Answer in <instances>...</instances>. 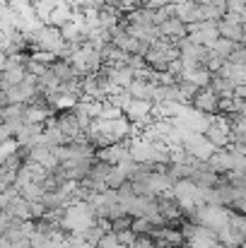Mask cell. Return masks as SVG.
<instances>
[{
    "mask_svg": "<svg viewBox=\"0 0 246 248\" xmlns=\"http://www.w3.org/2000/svg\"><path fill=\"white\" fill-rule=\"evenodd\" d=\"M68 61H70V65L75 68V73H78L80 78H87V75L99 73L101 65H104L99 48H94V44H89V41L80 44V46L73 51V56H70Z\"/></svg>",
    "mask_w": 246,
    "mask_h": 248,
    "instance_id": "cell-1",
    "label": "cell"
},
{
    "mask_svg": "<svg viewBox=\"0 0 246 248\" xmlns=\"http://www.w3.org/2000/svg\"><path fill=\"white\" fill-rule=\"evenodd\" d=\"M183 150L188 152V157H193V159H198V162H208L217 147H215L203 133H193V130H191V133L186 135V140H183Z\"/></svg>",
    "mask_w": 246,
    "mask_h": 248,
    "instance_id": "cell-2",
    "label": "cell"
},
{
    "mask_svg": "<svg viewBox=\"0 0 246 248\" xmlns=\"http://www.w3.org/2000/svg\"><path fill=\"white\" fill-rule=\"evenodd\" d=\"M123 116L138 128V130H143L155 116H152V101H148V99H131L128 101V106L123 108Z\"/></svg>",
    "mask_w": 246,
    "mask_h": 248,
    "instance_id": "cell-3",
    "label": "cell"
},
{
    "mask_svg": "<svg viewBox=\"0 0 246 248\" xmlns=\"http://www.w3.org/2000/svg\"><path fill=\"white\" fill-rule=\"evenodd\" d=\"M188 36H191L196 44L213 48V44L220 39L217 22H215V19H200V22H196V24H188Z\"/></svg>",
    "mask_w": 246,
    "mask_h": 248,
    "instance_id": "cell-4",
    "label": "cell"
},
{
    "mask_svg": "<svg viewBox=\"0 0 246 248\" xmlns=\"http://www.w3.org/2000/svg\"><path fill=\"white\" fill-rule=\"evenodd\" d=\"M217 150H222V147H227L230 142H232V130H230V121H227V116H220V113H215V118H213V123L205 128V133H203Z\"/></svg>",
    "mask_w": 246,
    "mask_h": 248,
    "instance_id": "cell-5",
    "label": "cell"
},
{
    "mask_svg": "<svg viewBox=\"0 0 246 248\" xmlns=\"http://www.w3.org/2000/svg\"><path fill=\"white\" fill-rule=\"evenodd\" d=\"M80 87H82V96H84V99H94V101H104V99L109 96V92L116 89V87H111V84L104 80L101 73H94V75L82 78Z\"/></svg>",
    "mask_w": 246,
    "mask_h": 248,
    "instance_id": "cell-6",
    "label": "cell"
},
{
    "mask_svg": "<svg viewBox=\"0 0 246 248\" xmlns=\"http://www.w3.org/2000/svg\"><path fill=\"white\" fill-rule=\"evenodd\" d=\"M53 121H56V125L63 130V135H66L68 140H75V138L84 135V128L80 125L78 116L73 113V108H61V111H56V113H53Z\"/></svg>",
    "mask_w": 246,
    "mask_h": 248,
    "instance_id": "cell-7",
    "label": "cell"
},
{
    "mask_svg": "<svg viewBox=\"0 0 246 248\" xmlns=\"http://www.w3.org/2000/svg\"><path fill=\"white\" fill-rule=\"evenodd\" d=\"M128 147H131V140L111 142V145H106V147H99V150H97V159H99V162H106V164H111V166H116L118 162H123V159H128V157H131Z\"/></svg>",
    "mask_w": 246,
    "mask_h": 248,
    "instance_id": "cell-8",
    "label": "cell"
},
{
    "mask_svg": "<svg viewBox=\"0 0 246 248\" xmlns=\"http://www.w3.org/2000/svg\"><path fill=\"white\" fill-rule=\"evenodd\" d=\"M217 104H220V96H217L210 87H200V89L196 92V96L191 99V106H193V108H198V111H203V113H210V116L217 113Z\"/></svg>",
    "mask_w": 246,
    "mask_h": 248,
    "instance_id": "cell-9",
    "label": "cell"
},
{
    "mask_svg": "<svg viewBox=\"0 0 246 248\" xmlns=\"http://www.w3.org/2000/svg\"><path fill=\"white\" fill-rule=\"evenodd\" d=\"M157 29H160V34H162L164 39H171V41H179V39L188 36V24H183L176 15H171L169 19H164Z\"/></svg>",
    "mask_w": 246,
    "mask_h": 248,
    "instance_id": "cell-10",
    "label": "cell"
},
{
    "mask_svg": "<svg viewBox=\"0 0 246 248\" xmlns=\"http://www.w3.org/2000/svg\"><path fill=\"white\" fill-rule=\"evenodd\" d=\"M213 75L215 73H210L205 65H198V68H191V70H181V80H188V82H193L196 87H210L213 82Z\"/></svg>",
    "mask_w": 246,
    "mask_h": 248,
    "instance_id": "cell-11",
    "label": "cell"
},
{
    "mask_svg": "<svg viewBox=\"0 0 246 248\" xmlns=\"http://www.w3.org/2000/svg\"><path fill=\"white\" fill-rule=\"evenodd\" d=\"M73 12H75V7L70 5V2H61V5H56L51 12H49V17H46V24H53V27H63L66 22H70L73 19Z\"/></svg>",
    "mask_w": 246,
    "mask_h": 248,
    "instance_id": "cell-12",
    "label": "cell"
},
{
    "mask_svg": "<svg viewBox=\"0 0 246 248\" xmlns=\"http://www.w3.org/2000/svg\"><path fill=\"white\" fill-rule=\"evenodd\" d=\"M174 7H176V17H179L183 24H196V22L203 19V17H200V7H198L193 0L179 2V5H174Z\"/></svg>",
    "mask_w": 246,
    "mask_h": 248,
    "instance_id": "cell-13",
    "label": "cell"
},
{
    "mask_svg": "<svg viewBox=\"0 0 246 248\" xmlns=\"http://www.w3.org/2000/svg\"><path fill=\"white\" fill-rule=\"evenodd\" d=\"M5 212H7L10 217H17V219H32V205H29V200H27L22 193L10 200V205H7Z\"/></svg>",
    "mask_w": 246,
    "mask_h": 248,
    "instance_id": "cell-14",
    "label": "cell"
},
{
    "mask_svg": "<svg viewBox=\"0 0 246 248\" xmlns=\"http://www.w3.org/2000/svg\"><path fill=\"white\" fill-rule=\"evenodd\" d=\"M181 108H183V104H176V101H157V104H152V116L164 118V121H174L181 113Z\"/></svg>",
    "mask_w": 246,
    "mask_h": 248,
    "instance_id": "cell-15",
    "label": "cell"
},
{
    "mask_svg": "<svg viewBox=\"0 0 246 248\" xmlns=\"http://www.w3.org/2000/svg\"><path fill=\"white\" fill-rule=\"evenodd\" d=\"M217 29H220V36H225V39H230V41H234V44H242V36H244V24L220 19V22H217Z\"/></svg>",
    "mask_w": 246,
    "mask_h": 248,
    "instance_id": "cell-16",
    "label": "cell"
},
{
    "mask_svg": "<svg viewBox=\"0 0 246 248\" xmlns=\"http://www.w3.org/2000/svg\"><path fill=\"white\" fill-rule=\"evenodd\" d=\"M217 241H220V246L222 248H242L244 236H242V234H237V232L227 224V227L217 229Z\"/></svg>",
    "mask_w": 246,
    "mask_h": 248,
    "instance_id": "cell-17",
    "label": "cell"
},
{
    "mask_svg": "<svg viewBox=\"0 0 246 248\" xmlns=\"http://www.w3.org/2000/svg\"><path fill=\"white\" fill-rule=\"evenodd\" d=\"M152 87H155V82H150V80H138V78H133V82L128 84L126 89L131 92L133 99H148V101H152Z\"/></svg>",
    "mask_w": 246,
    "mask_h": 248,
    "instance_id": "cell-18",
    "label": "cell"
},
{
    "mask_svg": "<svg viewBox=\"0 0 246 248\" xmlns=\"http://www.w3.org/2000/svg\"><path fill=\"white\" fill-rule=\"evenodd\" d=\"M234 87L237 84L232 82L230 78H222V75H213V82H210V89L222 99V96H234Z\"/></svg>",
    "mask_w": 246,
    "mask_h": 248,
    "instance_id": "cell-19",
    "label": "cell"
},
{
    "mask_svg": "<svg viewBox=\"0 0 246 248\" xmlns=\"http://www.w3.org/2000/svg\"><path fill=\"white\" fill-rule=\"evenodd\" d=\"M131 99H133V96H131V92H128L126 87H123V89H118V87H116V89H111V92H109V96H106V101H111V104H114L116 108H121V111L128 106V101H131Z\"/></svg>",
    "mask_w": 246,
    "mask_h": 248,
    "instance_id": "cell-20",
    "label": "cell"
},
{
    "mask_svg": "<svg viewBox=\"0 0 246 248\" xmlns=\"http://www.w3.org/2000/svg\"><path fill=\"white\" fill-rule=\"evenodd\" d=\"M234 46H237L234 41H230V39H225V36H220V39H217V41L213 44V53H215V56H220L222 61H227V58L232 56V51H234Z\"/></svg>",
    "mask_w": 246,
    "mask_h": 248,
    "instance_id": "cell-21",
    "label": "cell"
},
{
    "mask_svg": "<svg viewBox=\"0 0 246 248\" xmlns=\"http://www.w3.org/2000/svg\"><path fill=\"white\" fill-rule=\"evenodd\" d=\"M126 181H128V176H126L118 166H114L111 173H109V178H106V188H121Z\"/></svg>",
    "mask_w": 246,
    "mask_h": 248,
    "instance_id": "cell-22",
    "label": "cell"
},
{
    "mask_svg": "<svg viewBox=\"0 0 246 248\" xmlns=\"http://www.w3.org/2000/svg\"><path fill=\"white\" fill-rule=\"evenodd\" d=\"M97 248H128V246H126V244H121V241H118V236H116L114 232H106V234L99 239Z\"/></svg>",
    "mask_w": 246,
    "mask_h": 248,
    "instance_id": "cell-23",
    "label": "cell"
},
{
    "mask_svg": "<svg viewBox=\"0 0 246 248\" xmlns=\"http://www.w3.org/2000/svg\"><path fill=\"white\" fill-rule=\"evenodd\" d=\"M7 5H10V10H15L17 15H22V12H29V10H34L32 0H7Z\"/></svg>",
    "mask_w": 246,
    "mask_h": 248,
    "instance_id": "cell-24",
    "label": "cell"
},
{
    "mask_svg": "<svg viewBox=\"0 0 246 248\" xmlns=\"http://www.w3.org/2000/svg\"><path fill=\"white\" fill-rule=\"evenodd\" d=\"M114 234L118 236V241H121V244H126L128 248L133 246V241L138 239V234H135V232H133L131 227H128V229H121V232H114Z\"/></svg>",
    "mask_w": 246,
    "mask_h": 248,
    "instance_id": "cell-25",
    "label": "cell"
},
{
    "mask_svg": "<svg viewBox=\"0 0 246 248\" xmlns=\"http://www.w3.org/2000/svg\"><path fill=\"white\" fill-rule=\"evenodd\" d=\"M104 5H109V7H118V10H131V7H133L131 0H104Z\"/></svg>",
    "mask_w": 246,
    "mask_h": 248,
    "instance_id": "cell-26",
    "label": "cell"
},
{
    "mask_svg": "<svg viewBox=\"0 0 246 248\" xmlns=\"http://www.w3.org/2000/svg\"><path fill=\"white\" fill-rule=\"evenodd\" d=\"M104 7V0H84L80 10H101Z\"/></svg>",
    "mask_w": 246,
    "mask_h": 248,
    "instance_id": "cell-27",
    "label": "cell"
},
{
    "mask_svg": "<svg viewBox=\"0 0 246 248\" xmlns=\"http://www.w3.org/2000/svg\"><path fill=\"white\" fill-rule=\"evenodd\" d=\"M145 5L152 7V10H160V7H166V5H171V2H169V0H148Z\"/></svg>",
    "mask_w": 246,
    "mask_h": 248,
    "instance_id": "cell-28",
    "label": "cell"
},
{
    "mask_svg": "<svg viewBox=\"0 0 246 248\" xmlns=\"http://www.w3.org/2000/svg\"><path fill=\"white\" fill-rule=\"evenodd\" d=\"M234 96H239V99H246V82H239L234 87Z\"/></svg>",
    "mask_w": 246,
    "mask_h": 248,
    "instance_id": "cell-29",
    "label": "cell"
},
{
    "mask_svg": "<svg viewBox=\"0 0 246 248\" xmlns=\"http://www.w3.org/2000/svg\"><path fill=\"white\" fill-rule=\"evenodd\" d=\"M239 113L246 118V99H242V108H239Z\"/></svg>",
    "mask_w": 246,
    "mask_h": 248,
    "instance_id": "cell-30",
    "label": "cell"
},
{
    "mask_svg": "<svg viewBox=\"0 0 246 248\" xmlns=\"http://www.w3.org/2000/svg\"><path fill=\"white\" fill-rule=\"evenodd\" d=\"M242 248H246V239H244V244H242Z\"/></svg>",
    "mask_w": 246,
    "mask_h": 248,
    "instance_id": "cell-31",
    "label": "cell"
}]
</instances>
